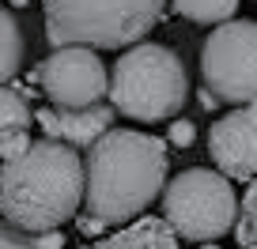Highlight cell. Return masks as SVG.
Wrapping results in <instances>:
<instances>
[{"mask_svg": "<svg viewBox=\"0 0 257 249\" xmlns=\"http://www.w3.org/2000/svg\"><path fill=\"white\" fill-rule=\"evenodd\" d=\"M46 38L57 46L121 49L140 42L167 12V0H42Z\"/></svg>", "mask_w": 257, "mask_h": 249, "instance_id": "obj_3", "label": "cell"}, {"mask_svg": "<svg viewBox=\"0 0 257 249\" xmlns=\"http://www.w3.org/2000/svg\"><path fill=\"white\" fill-rule=\"evenodd\" d=\"M163 211L185 241H216L238 223V196L223 170H185L163 189Z\"/></svg>", "mask_w": 257, "mask_h": 249, "instance_id": "obj_5", "label": "cell"}, {"mask_svg": "<svg viewBox=\"0 0 257 249\" xmlns=\"http://www.w3.org/2000/svg\"><path fill=\"white\" fill-rule=\"evenodd\" d=\"M12 4H31V0H12Z\"/></svg>", "mask_w": 257, "mask_h": 249, "instance_id": "obj_19", "label": "cell"}, {"mask_svg": "<svg viewBox=\"0 0 257 249\" xmlns=\"http://www.w3.org/2000/svg\"><path fill=\"white\" fill-rule=\"evenodd\" d=\"M31 147V136H27V129H4L0 132V159H19V155Z\"/></svg>", "mask_w": 257, "mask_h": 249, "instance_id": "obj_15", "label": "cell"}, {"mask_svg": "<svg viewBox=\"0 0 257 249\" xmlns=\"http://www.w3.org/2000/svg\"><path fill=\"white\" fill-rule=\"evenodd\" d=\"M204 87L219 102H253L257 98V23L253 19H223L208 34L201 53Z\"/></svg>", "mask_w": 257, "mask_h": 249, "instance_id": "obj_6", "label": "cell"}, {"mask_svg": "<svg viewBox=\"0 0 257 249\" xmlns=\"http://www.w3.org/2000/svg\"><path fill=\"white\" fill-rule=\"evenodd\" d=\"M95 245L98 249H174V245H182V234L174 230V223H170L167 215L163 219L137 215L128 226L121 223L110 238L95 241Z\"/></svg>", "mask_w": 257, "mask_h": 249, "instance_id": "obj_10", "label": "cell"}, {"mask_svg": "<svg viewBox=\"0 0 257 249\" xmlns=\"http://www.w3.org/2000/svg\"><path fill=\"white\" fill-rule=\"evenodd\" d=\"M170 140L185 147V144L193 140V125H189V121H174V125H170Z\"/></svg>", "mask_w": 257, "mask_h": 249, "instance_id": "obj_18", "label": "cell"}, {"mask_svg": "<svg viewBox=\"0 0 257 249\" xmlns=\"http://www.w3.org/2000/svg\"><path fill=\"white\" fill-rule=\"evenodd\" d=\"M64 140H34L0 170V215L27 234L57 230L87 196V162Z\"/></svg>", "mask_w": 257, "mask_h": 249, "instance_id": "obj_1", "label": "cell"}, {"mask_svg": "<svg viewBox=\"0 0 257 249\" xmlns=\"http://www.w3.org/2000/svg\"><path fill=\"white\" fill-rule=\"evenodd\" d=\"M57 245H64L61 226H57V230H42V234H34V249H57Z\"/></svg>", "mask_w": 257, "mask_h": 249, "instance_id": "obj_17", "label": "cell"}, {"mask_svg": "<svg viewBox=\"0 0 257 249\" xmlns=\"http://www.w3.org/2000/svg\"><path fill=\"white\" fill-rule=\"evenodd\" d=\"M178 16L193 23H223L238 12V0H170Z\"/></svg>", "mask_w": 257, "mask_h": 249, "instance_id": "obj_12", "label": "cell"}, {"mask_svg": "<svg viewBox=\"0 0 257 249\" xmlns=\"http://www.w3.org/2000/svg\"><path fill=\"white\" fill-rule=\"evenodd\" d=\"M189 98V76L178 53L155 42L133 46L110 72V102L133 121H167L182 113Z\"/></svg>", "mask_w": 257, "mask_h": 249, "instance_id": "obj_4", "label": "cell"}, {"mask_svg": "<svg viewBox=\"0 0 257 249\" xmlns=\"http://www.w3.org/2000/svg\"><path fill=\"white\" fill-rule=\"evenodd\" d=\"M38 80L46 98L61 110L95 106L110 95V76L95 57V46H57L53 57L42 61Z\"/></svg>", "mask_w": 257, "mask_h": 249, "instance_id": "obj_7", "label": "cell"}, {"mask_svg": "<svg viewBox=\"0 0 257 249\" xmlns=\"http://www.w3.org/2000/svg\"><path fill=\"white\" fill-rule=\"evenodd\" d=\"M212 162L231 181H253L257 177V98L242 102L227 117H219L208 132Z\"/></svg>", "mask_w": 257, "mask_h": 249, "instance_id": "obj_8", "label": "cell"}, {"mask_svg": "<svg viewBox=\"0 0 257 249\" xmlns=\"http://www.w3.org/2000/svg\"><path fill=\"white\" fill-rule=\"evenodd\" d=\"M167 185V144L137 129H110L87 155V211L106 226L133 223Z\"/></svg>", "mask_w": 257, "mask_h": 249, "instance_id": "obj_2", "label": "cell"}, {"mask_svg": "<svg viewBox=\"0 0 257 249\" xmlns=\"http://www.w3.org/2000/svg\"><path fill=\"white\" fill-rule=\"evenodd\" d=\"M23 65V34L12 12L0 8V83H8Z\"/></svg>", "mask_w": 257, "mask_h": 249, "instance_id": "obj_11", "label": "cell"}, {"mask_svg": "<svg viewBox=\"0 0 257 249\" xmlns=\"http://www.w3.org/2000/svg\"><path fill=\"white\" fill-rule=\"evenodd\" d=\"M113 113H117V106H80V110H61V106H53V110H42L34 113V121H38L42 129H46V136H57L64 140V144L72 147H91L98 136H106L113 125Z\"/></svg>", "mask_w": 257, "mask_h": 249, "instance_id": "obj_9", "label": "cell"}, {"mask_svg": "<svg viewBox=\"0 0 257 249\" xmlns=\"http://www.w3.org/2000/svg\"><path fill=\"white\" fill-rule=\"evenodd\" d=\"M234 234H238V245L257 249V177L249 181L246 196H242V208H238V223H234Z\"/></svg>", "mask_w": 257, "mask_h": 249, "instance_id": "obj_14", "label": "cell"}, {"mask_svg": "<svg viewBox=\"0 0 257 249\" xmlns=\"http://www.w3.org/2000/svg\"><path fill=\"white\" fill-rule=\"evenodd\" d=\"M23 245H34V234L12 226L8 219H0V249H23Z\"/></svg>", "mask_w": 257, "mask_h": 249, "instance_id": "obj_16", "label": "cell"}, {"mask_svg": "<svg viewBox=\"0 0 257 249\" xmlns=\"http://www.w3.org/2000/svg\"><path fill=\"white\" fill-rule=\"evenodd\" d=\"M31 125V102L19 91L0 83V132L4 129H27Z\"/></svg>", "mask_w": 257, "mask_h": 249, "instance_id": "obj_13", "label": "cell"}]
</instances>
